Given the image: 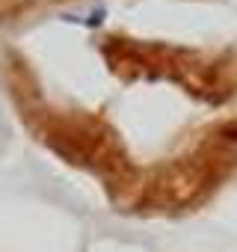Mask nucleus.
<instances>
[{"instance_id":"obj_1","label":"nucleus","mask_w":237,"mask_h":252,"mask_svg":"<svg viewBox=\"0 0 237 252\" xmlns=\"http://www.w3.org/2000/svg\"><path fill=\"white\" fill-rule=\"evenodd\" d=\"M6 95L24 128L59 160L77 166L101 181L107 196L118 208H131L143 166L128 152L122 134L110 119L83 107H59L45 92L33 65L18 54L6 51L0 60Z\"/></svg>"},{"instance_id":"obj_2","label":"nucleus","mask_w":237,"mask_h":252,"mask_svg":"<svg viewBox=\"0 0 237 252\" xmlns=\"http://www.w3.org/2000/svg\"><path fill=\"white\" fill-rule=\"evenodd\" d=\"M98 48L107 68L122 80H166L207 104L237 98V51L231 48L207 51L125 33L104 36Z\"/></svg>"},{"instance_id":"obj_3","label":"nucleus","mask_w":237,"mask_h":252,"mask_svg":"<svg viewBox=\"0 0 237 252\" xmlns=\"http://www.w3.org/2000/svg\"><path fill=\"white\" fill-rule=\"evenodd\" d=\"M237 169V122H216L178 155L143 166L134 202L137 214H181L207 202Z\"/></svg>"},{"instance_id":"obj_4","label":"nucleus","mask_w":237,"mask_h":252,"mask_svg":"<svg viewBox=\"0 0 237 252\" xmlns=\"http://www.w3.org/2000/svg\"><path fill=\"white\" fill-rule=\"evenodd\" d=\"M74 3V0H0V27H18L27 24L57 6Z\"/></svg>"}]
</instances>
